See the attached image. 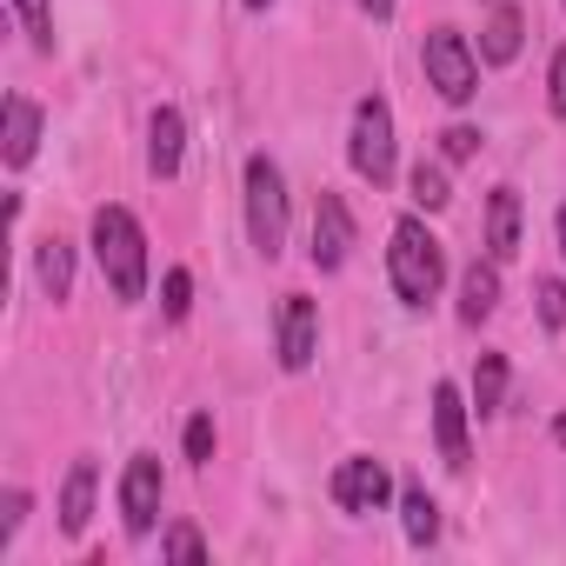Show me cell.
<instances>
[{
    "instance_id": "cell-6",
    "label": "cell",
    "mask_w": 566,
    "mask_h": 566,
    "mask_svg": "<svg viewBox=\"0 0 566 566\" xmlns=\"http://www.w3.org/2000/svg\"><path fill=\"white\" fill-rule=\"evenodd\" d=\"M160 493H167L160 460H154V453H134V460H127V473H120V520H127V533H134V539H147V533H154V520H160Z\"/></svg>"
},
{
    "instance_id": "cell-30",
    "label": "cell",
    "mask_w": 566,
    "mask_h": 566,
    "mask_svg": "<svg viewBox=\"0 0 566 566\" xmlns=\"http://www.w3.org/2000/svg\"><path fill=\"white\" fill-rule=\"evenodd\" d=\"M553 227H559V260H566V207H559V220H553Z\"/></svg>"
},
{
    "instance_id": "cell-7",
    "label": "cell",
    "mask_w": 566,
    "mask_h": 566,
    "mask_svg": "<svg viewBox=\"0 0 566 566\" xmlns=\"http://www.w3.org/2000/svg\"><path fill=\"white\" fill-rule=\"evenodd\" d=\"M387 500H394V480L374 453H354V460L334 467V506L340 513H380Z\"/></svg>"
},
{
    "instance_id": "cell-31",
    "label": "cell",
    "mask_w": 566,
    "mask_h": 566,
    "mask_svg": "<svg viewBox=\"0 0 566 566\" xmlns=\"http://www.w3.org/2000/svg\"><path fill=\"white\" fill-rule=\"evenodd\" d=\"M553 440H559V447H566V413H559V420H553Z\"/></svg>"
},
{
    "instance_id": "cell-2",
    "label": "cell",
    "mask_w": 566,
    "mask_h": 566,
    "mask_svg": "<svg viewBox=\"0 0 566 566\" xmlns=\"http://www.w3.org/2000/svg\"><path fill=\"white\" fill-rule=\"evenodd\" d=\"M387 273H394V294L407 307H427L440 294V280H447V247L427 233L420 213L394 220V247H387Z\"/></svg>"
},
{
    "instance_id": "cell-17",
    "label": "cell",
    "mask_w": 566,
    "mask_h": 566,
    "mask_svg": "<svg viewBox=\"0 0 566 566\" xmlns=\"http://www.w3.org/2000/svg\"><path fill=\"white\" fill-rule=\"evenodd\" d=\"M34 273H41L48 301H67V294H74V247H67L61 233H48L41 253H34Z\"/></svg>"
},
{
    "instance_id": "cell-10",
    "label": "cell",
    "mask_w": 566,
    "mask_h": 566,
    "mask_svg": "<svg viewBox=\"0 0 566 566\" xmlns=\"http://www.w3.org/2000/svg\"><path fill=\"white\" fill-rule=\"evenodd\" d=\"M467 400H460V387L453 380H440L433 387V440H440V460L453 467V473H467Z\"/></svg>"
},
{
    "instance_id": "cell-13",
    "label": "cell",
    "mask_w": 566,
    "mask_h": 566,
    "mask_svg": "<svg viewBox=\"0 0 566 566\" xmlns=\"http://www.w3.org/2000/svg\"><path fill=\"white\" fill-rule=\"evenodd\" d=\"M493 307H500V260H473L460 273V321L480 327V321H493Z\"/></svg>"
},
{
    "instance_id": "cell-11",
    "label": "cell",
    "mask_w": 566,
    "mask_h": 566,
    "mask_svg": "<svg viewBox=\"0 0 566 566\" xmlns=\"http://www.w3.org/2000/svg\"><path fill=\"white\" fill-rule=\"evenodd\" d=\"M180 154H187L180 107H154V120H147V167H154V180H174L180 174Z\"/></svg>"
},
{
    "instance_id": "cell-25",
    "label": "cell",
    "mask_w": 566,
    "mask_h": 566,
    "mask_svg": "<svg viewBox=\"0 0 566 566\" xmlns=\"http://www.w3.org/2000/svg\"><path fill=\"white\" fill-rule=\"evenodd\" d=\"M160 553H167V559H207V539H200L193 526H167V539H160Z\"/></svg>"
},
{
    "instance_id": "cell-26",
    "label": "cell",
    "mask_w": 566,
    "mask_h": 566,
    "mask_svg": "<svg viewBox=\"0 0 566 566\" xmlns=\"http://www.w3.org/2000/svg\"><path fill=\"white\" fill-rule=\"evenodd\" d=\"M440 154H447V160H473V154H480V134H473V127H447V134H440Z\"/></svg>"
},
{
    "instance_id": "cell-16",
    "label": "cell",
    "mask_w": 566,
    "mask_h": 566,
    "mask_svg": "<svg viewBox=\"0 0 566 566\" xmlns=\"http://www.w3.org/2000/svg\"><path fill=\"white\" fill-rule=\"evenodd\" d=\"M34 147H41V107L28 94H14L8 101V147H0V154H8V167H28Z\"/></svg>"
},
{
    "instance_id": "cell-12",
    "label": "cell",
    "mask_w": 566,
    "mask_h": 566,
    "mask_svg": "<svg viewBox=\"0 0 566 566\" xmlns=\"http://www.w3.org/2000/svg\"><path fill=\"white\" fill-rule=\"evenodd\" d=\"M520 253V187H493L486 193V260H513Z\"/></svg>"
},
{
    "instance_id": "cell-23",
    "label": "cell",
    "mask_w": 566,
    "mask_h": 566,
    "mask_svg": "<svg viewBox=\"0 0 566 566\" xmlns=\"http://www.w3.org/2000/svg\"><path fill=\"white\" fill-rule=\"evenodd\" d=\"M160 294H167V321H187V314H193V273H187V266H174Z\"/></svg>"
},
{
    "instance_id": "cell-8",
    "label": "cell",
    "mask_w": 566,
    "mask_h": 566,
    "mask_svg": "<svg viewBox=\"0 0 566 566\" xmlns=\"http://www.w3.org/2000/svg\"><path fill=\"white\" fill-rule=\"evenodd\" d=\"M314 354H321V314H314L307 294H287V301H280V367L307 374Z\"/></svg>"
},
{
    "instance_id": "cell-24",
    "label": "cell",
    "mask_w": 566,
    "mask_h": 566,
    "mask_svg": "<svg viewBox=\"0 0 566 566\" xmlns=\"http://www.w3.org/2000/svg\"><path fill=\"white\" fill-rule=\"evenodd\" d=\"M187 460H193V467L213 460V413H193V420H187Z\"/></svg>"
},
{
    "instance_id": "cell-1",
    "label": "cell",
    "mask_w": 566,
    "mask_h": 566,
    "mask_svg": "<svg viewBox=\"0 0 566 566\" xmlns=\"http://www.w3.org/2000/svg\"><path fill=\"white\" fill-rule=\"evenodd\" d=\"M94 260H101V273H107V287H114V301H140L147 294V233H140V220L127 213V207H101L94 213Z\"/></svg>"
},
{
    "instance_id": "cell-32",
    "label": "cell",
    "mask_w": 566,
    "mask_h": 566,
    "mask_svg": "<svg viewBox=\"0 0 566 566\" xmlns=\"http://www.w3.org/2000/svg\"><path fill=\"white\" fill-rule=\"evenodd\" d=\"M247 8H273V0H247Z\"/></svg>"
},
{
    "instance_id": "cell-19",
    "label": "cell",
    "mask_w": 566,
    "mask_h": 566,
    "mask_svg": "<svg viewBox=\"0 0 566 566\" xmlns=\"http://www.w3.org/2000/svg\"><path fill=\"white\" fill-rule=\"evenodd\" d=\"M506 400V354H480L473 367V413H500Z\"/></svg>"
},
{
    "instance_id": "cell-14",
    "label": "cell",
    "mask_w": 566,
    "mask_h": 566,
    "mask_svg": "<svg viewBox=\"0 0 566 566\" xmlns=\"http://www.w3.org/2000/svg\"><path fill=\"white\" fill-rule=\"evenodd\" d=\"M520 48H526V21H520V8H493V21H486V34H480V61H486V67H513Z\"/></svg>"
},
{
    "instance_id": "cell-27",
    "label": "cell",
    "mask_w": 566,
    "mask_h": 566,
    "mask_svg": "<svg viewBox=\"0 0 566 566\" xmlns=\"http://www.w3.org/2000/svg\"><path fill=\"white\" fill-rule=\"evenodd\" d=\"M546 107L566 120V48L553 54V67H546Z\"/></svg>"
},
{
    "instance_id": "cell-20",
    "label": "cell",
    "mask_w": 566,
    "mask_h": 566,
    "mask_svg": "<svg viewBox=\"0 0 566 566\" xmlns=\"http://www.w3.org/2000/svg\"><path fill=\"white\" fill-rule=\"evenodd\" d=\"M407 193H413V207H427V213H440L453 193H447V167H433V160H420L413 174H407Z\"/></svg>"
},
{
    "instance_id": "cell-5",
    "label": "cell",
    "mask_w": 566,
    "mask_h": 566,
    "mask_svg": "<svg viewBox=\"0 0 566 566\" xmlns=\"http://www.w3.org/2000/svg\"><path fill=\"white\" fill-rule=\"evenodd\" d=\"M347 160L367 187H387L394 180V107L380 94H367L354 107V134H347Z\"/></svg>"
},
{
    "instance_id": "cell-22",
    "label": "cell",
    "mask_w": 566,
    "mask_h": 566,
    "mask_svg": "<svg viewBox=\"0 0 566 566\" xmlns=\"http://www.w3.org/2000/svg\"><path fill=\"white\" fill-rule=\"evenodd\" d=\"M533 301H539V327L559 334V327H566V280H539Z\"/></svg>"
},
{
    "instance_id": "cell-18",
    "label": "cell",
    "mask_w": 566,
    "mask_h": 566,
    "mask_svg": "<svg viewBox=\"0 0 566 566\" xmlns=\"http://www.w3.org/2000/svg\"><path fill=\"white\" fill-rule=\"evenodd\" d=\"M400 526H407L413 546H433V539H440V506H433L427 486H407V493H400Z\"/></svg>"
},
{
    "instance_id": "cell-28",
    "label": "cell",
    "mask_w": 566,
    "mask_h": 566,
    "mask_svg": "<svg viewBox=\"0 0 566 566\" xmlns=\"http://www.w3.org/2000/svg\"><path fill=\"white\" fill-rule=\"evenodd\" d=\"M21 520H28V493L14 486V493H8V520H0V546H8V539L21 533Z\"/></svg>"
},
{
    "instance_id": "cell-15",
    "label": "cell",
    "mask_w": 566,
    "mask_h": 566,
    "mask_svg": "<svg viewBox=\"0 0 566 566\" xmlns=\"http://www.w3.org/2000/svg\"><path fill=\"white\" fill-rule=\"evenodd\" d=\"M87 520H94V460L81 453L61 486V533H87Z\"/></svg>"
},
{
    "instance_id": "cell-21",
    "label": "cell",
    "mask_w": 566,
    "mask_h": 566,
    "mask_svg": "<svg viewBox=\"0 0 566 566\" xmlns=\"http://www.w3.org/2000/svg\"><path fill=\"white\" fill-rule=\"evenodd\" d=\"M14 14H21V28H28V41L48 54L54 48V8H48V0H14Z\"/></svg>"
},
{
    "instance_id": "cell-9",
    "label": "cell",
    "mask_w": 566,
    "mask_h": 566,
    "mask_svg": "<svg viewBox=\"0 0 566 566\" xmlns=\"http://www.w3.org/2000/svg\"><path fill=\"white\" fill-rule=\"evenodd\" d=\"M314 266L321 273H334V266H347V253H354V213H347V200L340 193H321L314 200Z\"/></svg>"
},
{
    "instance_id": "cell-29",
    "label": "cell",
    "mask_w": 566,
    "mask_h": 566,
    "mask_svg": "<svg viewBox=\"0 0 566 566\" xmlns=\"http://www.w3.org/2000/svg\"><path fill=\"white\" fill-rule=\"evenodd\" d=\"M360 8H367L374 21H387V14H394V0H360Z\"/></svg>"
},
{
    "instance_id": "cell-3",
    "label": "cell",
    "mask_w": 566,
    "mask_h": 566,
    "mask_svg": "<svg viewBox=\"0 0 566 566\" xmlns=\"http://www.w3.org/2000/svg\"><path fill=\"white\" fill-rule=\"evenodd\" d=\"M247 233L266 260L287 247V180H280V167L266 154L247 160Z\"/></svg>"
},
{
    "instance_id": "cell-4",
    "label": "cell",
    "mask_w": 566,
    "mask_h": 566,
    "mask_svg": "<svg viewBox=\"0 0 566 566\" xmlns=\"http://www.w3.org/2000/svg\"><path fill=\"white\" fill-rule=\"evenodd\" d=\"M420 67H427V87L440 101H453V107H467L480 94V61H473V48H467L460 28H433L427 48H420Z\"/></svg>"
}]
</instances>
